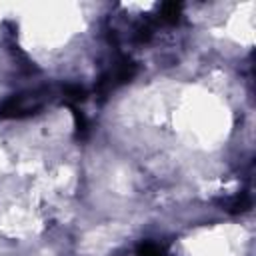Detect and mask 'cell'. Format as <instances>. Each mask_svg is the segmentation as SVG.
I'll use <instances>...</instances> for the list:
<instances>
[{"instance_id": "cell-1", "label": "cell", "mask_w": 256, "mask_h": 256, "mask_svg": "<svg viewBox=\"0 0 256 256\" xmlns=\"http://www.w3.org/2000/svg\"><path fill=\"white\" fill-rule=\"evenodd\" d=\"M46 96L42 92H30V94H14L0 106V118H22L28 114H34L38 108H42Z\"/></svg>"}, {"instance_id": "cell-2", "label": "cell", "mask_w": 256, "mask_h": 256, "mask_svg": "<svg viewBox=\"0 0 256 256\" xmlns=\"http://www.w3.org/2000/svg\"><path fill=\"white\" fill-rule=\"evenodd\" d=\"M180 12H182V6L176 4V2H166L162 4L160 8V20L162 22H168V24H176L180 20Z\"/></svg>"}, {"instance_id": "cell-3", "label": "cell", "mask_w": 256, "mask_h": 256, "mask_svg": "<svg viewBox=\"0 0 256 256\" xmlns=\"http://www.w3.org/2000/svg\"><path fill=\"white\" fill-rule=\"evenodd\" d=\"M248 206H250V198H248L246 194H238V196L226 200V204H224V208H226L228 212H232V214L244 212V210H248Z\"/></svg>"}, {"instance_id": "cell-4", "label": "cell", "mask_w": 256, "mask_h": 256, "mask_svg": "<svg viewBox=\"0 0 256 256\" xmlns=\"http://www.w3.org/2000/svg\"><path fill=\"white\" fill-rule=\"evenodd\" d=\"M136 256H168V252L154 242H142L136 248Z\"/></svg>"}, {"instance_id": "cell-5", "label": "cell", "mask_w": 256, "mask_h": 256, "mask_svg": "<svg viewBox=\"0 0 256 256\" xmlns=\"http://www.w3.org/2000/svg\"><path fill=\"white\" fill-rule=\"evenodd\" d=\"M84 98H86L84 88H80V86H76V84H70V86H66V88H64V100H66L70 106H74V104L82 102Z\"/></svg>"}]
</instances>
